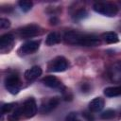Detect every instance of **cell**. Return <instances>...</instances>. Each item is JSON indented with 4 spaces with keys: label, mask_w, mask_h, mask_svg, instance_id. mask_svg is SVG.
<instances>
[{
    "label": "cell",
    "mask_w": 121,
    "mask_h": 121,
    "mask_svg": "<svg viewBox=\"0 0 121 121\" xmlns=\"http://www.w3.org/2000/svg\"><path fill=\"white\" fill-rule=\"evenodd\" d=\"M59 103H60V99L58 97H49L41 104L40 112L43 113L50 112L52 110H54L59 105Z\"/></svg>",
    "instance_id": "cell-8"
},
{
    "label": "cell",
    "mask_w": 121,
    "mask_h": 121,
    "mask_svg": "<svg viewBox=\"0 0 121 121\" xmlns=\"http://www.w3.org/2000/svg\"><path fill=\"white\" fill-rule=\"evenodd\" d=\"M42 73H43L42 68L38 65H35V66H32L31 68L27 69L25 72V78L27 81H33L36 78H38L42 75Z\"/></svg>",
    "instance_id": "cell-10"
},
{
    "label": "cell",
    "mask_w": 121,
    "mask_h": 121,
    "mask_svg": "<svg viewBox=\"0 0 121 121\" xmlns=\"http://www.w3.org/2000/svg\"><path fill=\"white\" fill-rule=\"evenodd\" d=\"M120 116H121V112H120Z\"/></svg>",
    "instance_id": "cell-24"
},
{
    "label": "cell",
    "mask_w": 121,
    "mask_h": 121,
    "mask_svg": "<svg viewBox=\"0 0 121 121\" xmlns=\"http://www.w3.org/2000/svg\"><path fill=\"white\" fill-rule=\"evenodd\" d=\"M18 5H19L20 9L23 11H25V12H27L28 10H30L31 8H32V6H33L32 2L31 1H27V0H22V1H20L18 3Z\"/></svg>",
    "instance_id": "cell-17"
},
{
    "label": "cell",
    "mask_w": 121,
    "mask_h": 121,
    "mask_svg": "<svg viewBox=\"0 0 121 121\" xmlns=\"http://www.w3.org/2000/svg\"><path fill=\"white\" fill-rule=\"evenodd\" d=\"M40 40H35V41H28L25 43H23L21 45V47L19 48L18 52L21 55H28V54H32L34 52H36L39 47H40Z\"/></svg>",
    "instance_id": "cell-7"
},
{
    "label": "cell",
    "mask_w": 121,
    "mask_h": 121,
    "mask_svg": "<svg viewBox=\"0 0 121 121\" xmlns=\"http://www.w3.org/2000/svg\"><path fill=\"white\" fill-rule=\"evenodd\" d=\"M5 86L6 89L12 95L18 94L21 89V81L17 75L11 74L9 75L5 79Z\"/></svg>",
    "instance_id": "cell-3"
},
{
    "label": "cell",
    "mask_w": 121,
    "mask_h": 121,
    "mask_svg": "<svg viewBox=\"0 0 121 121\" xmlns=\"http://www.w3.org/2000/svg\"><path fill=\"white\" fill-rule=\"evenodd\" d=\"M13 41H14V37H13L12 34L7 33V34L2 35L1 38H0V48H1V50H3L4 48L11 45Z\"/></svg>",
    "instance_id": "cell-13"
},
{
    "label": "cell",
    "mask_w": 121,
    "mask_h": 121,
    "mask_svg": "<svg viewBox=\"0 0 121 121\" xmlns=\"http://www.w3.org/2000/svg\"><path fill=\"white\" fill-rule=\"evenodd\" d=\"M65 121H80V119L78 118V114L76 112H70L66 116Z\"/></svg>",
    "instance_id": "cell-22"
},
{
    "label": "cell",
    "mask_w": 121,
    "mask_h": 121,
    "mask_svg": "<svg viewBox=\"0 0 121 121\" xmlns=\"http://www.w3.org/2000/svg\"><path fill=\"white\" fill-rule=\"evenodd\" d=\"M22 109H23V113L26 117H27V118L33 117L37 113V109H38L35 99L33 97L27 98L24 102V105H23Z\"/></svg>",
    "instance_id": "cell-5"
},
{
    "label": "cell",
    "mask_w": 121,
    "mask_h": 121,
    "mask_svg": "<svg viewBox=\"0 0 121 121\" xmlns=\"http://www.w3.org/2000/svg\"><path fill=\"white\" fill-rule=\"evenodd\" d=\"M9 26H10V21L9 19H6V18H1L0 19V27L2 29L8 28Z\"/></svg>",
    "instance_id": "cell-21"
},
{
    "label": "cell",
    "mask_w": 121,
    "mask_h": 121,
    "mask_svg": "<svg viewBox=\"0 0 121 121\" xmlns=\"http://www.w3.org/2000/svg\"><path fill=\"white\" fill-rule=\"evenodd\" d=\"M87 16V11L85 9H79L77 11V13L75 14V18L78 19V20H80V19H83Z\"/></svg>",
    "instance_id": "cell-20"
},
{
    "label": "cell",
    "mask_w": 121,
    "mask_h": 121,
    "mask_svg": "<svg viewBox=\"0 0 121 121\" xmlns=\"http://www.w3.org/2000/svg\"><path fill=\"white\" fill-rule=\"evenodd\" d=\"M83 115L85 116V118H86L88 121H93V120H94V117L92 116V114H91V113H88V112H84V113H83Z\"/></svg>",
    "instance_id": "cell-23"
},
{
    "label": "cell",
    "mask_w": 121,
    "mask_h": 121,
    "mask_svg": "<svg viewBox=\"0 0 121 121\" xmlns=\"http://www.w3.org/2000/svg\"><path fill=\"white\" fill-rule=\"evenodd\" d=\"M42 81L45 86H47L49 88L57 89V88H60L61 87V82L54 76H47V77L43 78Z\"/></svg>",
    "instance_id": "cell-11"
},
{
    "label": "cell",
    "mask_w": 121,
    "mask_h": 121,
    "mask_svg": "<svg viewBox=\"0 0 121 121\" xmlns=\"http://www.w3.org/2000/svg\"><path fill=\"white\" fill-rule=\"evenodd\" d=\"M104 95L108 97H114V96L121 95V86L107 87L104 90Z\"/></svg>",
    "instance_id": "cell-14"
},
{
    "label": "cell",
    "mask_w": 121,
    "mask_h": 121,
    "mask_svg": "<svg viewBox=\"0 0 121 121\" xmlns=\"http://www.w3.org/2000/svg\"><path fill=\"white\" fill-rule=\"evenodd\" d=\"M93 9L95 12L108 17H113L118 13L117 6L110 2H97L94 5Z\"/></svg>",
    "instance_id": "cell-2"
},
{
    "label": "cell",
    "mask_w": 121,
    "mask_h": 121,
    "mask_svg": "<svg viewBox=\"0 0 121 121\" xmlns=\"http://www.w3.org/2000/svg\"><path fill=\"white\" fill-rule=\"evenodd\" d=\"M64 41L70 44H79L82 46H96L100 43V40L97 37L78 31L66 32L64 35Z\"/></svg>",
    "instance_id": "cell-1"
},
{
    "label": "cell",
    "mask_w": 121,
    "mask_h": 121,
    "mask_svg": "<svg viewBox=\"0 0 121 121\" xmlns=\"http://www.w3.org/2000/svg\"><path fill=\"white\" fill-rule=\"evenodd\" d=\"M68 60L64 57L58 56L49 62L48 70L50 72H63L68 68Z\"/></svg>",
    "instance_id": "cell-4"
},
{
    "label": "cell",
    "mask_w": 121,
    "mask_h": 121,
    "mask_svg": "<svg viewBox=\"0 0 121 121\" xmlns=\"http://www.w3.org/2000/svg\"><path fill=\"white\" fill-rule=\"evenodd\" d=\"M109 76L111 79L114 82H120L121 81V60H118L114 62L110 70H109Z\"/></svg>",
    "instance_id": "cell-9"
},
{
    "label": "cell",
    "mask_w": 121,
    "mask_h": 121,
    "mask_svg": "<svg viewBox=\"0 0 121 121\" xmlns=\"http://www.w3.org/2000/svg\"><path fill=\"white\" fill-rule=\"evenodd\" d=\"M15 105H16V103H14V102H11V103H6V104H4V105L1 107V112H2V114L7 113V112H9L12 109H14V108H15Z\"/></svg>",
    "instance_id": "cell-18"
},
{
    "label": "cell",
    "mask_w": 121,
    "mask_h": 121,
    "mask_svg": "<svg viewBox=\"0 0 121 121\" xmlns=\"http://www.w3.org/2000/svg\"><path fill=\"white\" fill-rule=\"evenodd\" d=\"M40 30H41V27L38 25L30 24V25L23 26L19 30V35H20V37H22L24 39L31 38V37L37 36L40 33Z\"/></svg>",
    "instance_id": "cell-6"
},
{
    "label": "cell",
    "mask_w": 121,
    "mask_h": 121,
    "mask_svg": "<svg viewBox=\"0 0 121 121\" xmlns=\"http://www.w3.org/2000/svg\"><path fill=\"white\" fill-rule=\"evenodd\" d=\"M114 115H115V111L112 110V109H108L101 113V118L102 119H111Z\"/></svg>",
    "instance_id": "cell-19"
},
{
    "label": "cell",
    "mask_w": 121,
    "mask_h": 121,
    "mask_svg": "<svg viewBox=\"0 0 121 121\" xmlns=\"http://www.w3.org/2000/svg\"><path fill=\"white\" fill-rule=\"evenodd\" d=\"M60 42V36L59 33L57 32H50L47 37H46V40H45V43L46 45L48 46H51V45H54V44H57Z\"/></svg>",
    "instance_id": "cell-15"
},
{
    "label": "cell",
    "mask_w": 121,
    "mask_h": 121,
    "mask_svg": "<svg viewBox=\"0 0 121 121\" xmlns=\"http://www.w3.org/2000/svg\"><path fill=\"white\" fill-rule=\"evenodd\" d=\"M102 38L108 43H115L119 42V38H118L117 34L115 32H112V31H109V32L103 33Z\"/></svg>",
    "instance_id": "cell-16"
},
{
    "label": "cell",
    "mask_w": 121,
    "mask_h": 121,
    "mask_svg": "<svg viewBox=\"0 0 121 121\" xmlns=\"http://www.w3.org/2000/svg\"><path fill=\"white\" fill-rule=\"evenodd\" d=\"M104 108V100L101 97H95L89 103V109L93 112H100Z\"/></svg>",
    "instance_id": "cell-12"
}]
</instances>
